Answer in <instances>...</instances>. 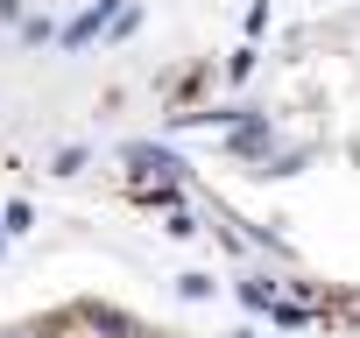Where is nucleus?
I'll return each mask as SVG.
<instances>
[{"label":"nucleus","mask_w":360,"mask_h":338,"mask_svg":"<svg viewBox=\"0 0 360 338\" xmlns=\"http://www.w3.org/2000/svg\"><path fill=\"white\" fill-rule=\"evenodd\" d=\"M269 148V120H248V127H233V155H262Z\"/></svg>","instance_id":"7ed1b4c3"},{"label":"nucleus","mask_w":360,"mask_h":338,"mask_svg":"<svg viewBox=\"0 0 360 338\" xmlns=\"http://www.w3.org/2000/svg\"><path fill=\"white\" fill-rule=\"evenodd\" d=\"M127 162H134V169H148V177H176V169H184L176 155H162V148H148V141H134V148H127Z\"/></svg>","instance_id":"f03ea898"},{"label":"nucleus","mask_w":360,"mask_h":338,"mask_svg":"<svg viewBox=\"0 0 360 338\" xmlns=\"http://www.w3.org/2000/svg\"><path fill=\"white\" fill-rule=\"evenodd\" d=\"M113 15H120V0H92L78 22H64V29H57V36H64V50H85L92 36H106V22H113Z\"/></svg>","instance_id":"f257e3e1"},{"label":"nucleus","mask_w":360,"mask_h":338,"mask_svg":"<svg viewBox=\"0 0 360 338\" xmlns=\"http://www.w3.org/2000/svg\"><path fill=\"white\" fill-rule=\"evenodd\" d=\"M22 15V0H0V22H15Z\"/></svg>","instance_id":"20e7f679"}]
</instances>
